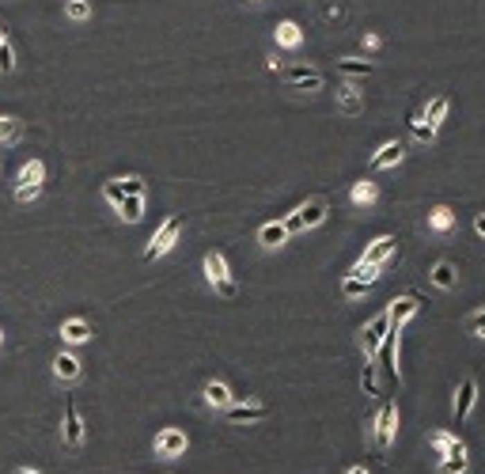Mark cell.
Returning <instances> with one entry per match:
<instances>
[{"mask_svg":"<svg viewBox=\"0 0 485 474\" xmlns=\"http://www.w3.org/2000/svg\"><path fill=\"white\" fill-rule=\"evenodd\" d=\"M42 179H46V164L42 159H27L19 167V175H15V186H42Z\"/></svg>","mask_w":485,"mask_h":474,"instance_id":"ac0fdd59","label":"cell"},{"mask_svg":"<svg viewBox=\"0 0 485 474\" xmlns=\"http://www.w3.org/2000/svg\"><path fill=\"white\" fill-rule=\"evenodd\" d=\"M394 251H398V239H394V236H379L376 243H371L368 251L360 254V258H364V262H371V266H383V262L391 258Z\"/></svg>","mask_w":485,"mask_h":474,"instance_id":"5bb4252c","label":"cell"},{"mask_svg":"<svg viewBox=\"0 0 485 474\" xmlns=\"http://www.w3.org/2000/svg\"><path fill=\"white\" fill-rule=\"evenodd\" d=\"M322 220H326V198H311V202L300 205L292 216H285V228H288V236H292V231L315 228V224H322Z\"/></svg>","mask_w":485,"mask_h":474,"instance_id":"277c9868","label":"cell"},{"mask_svg":"<svg viewBox=\"0 0 485 474\" xmlns=\"http://www.w3.org/2000/svg\"><path fill=\"white\" fill-rule=\"evenodd\" d=\"M53 376H58L61 383H72V380H80V360L72 357L69 349H64V353H58V357H53Z\"/></svg>","mask_w":485,"mask_h":474,"instance_id":"e0dca14e","label":"cell"},{"mask_svg":"<svg viewBox=\"0 0 485 474\" xmlns=\"http://www.w3.org/2000/svg\"><path fill=\"white\" fill-rule=\"evenodd\" d=\"M428 228L440 231V236H448V231L455 228V213H451L448 205H436L432 213H428Z\"/></svg>","mask_w":485,"mask_h":474,"instance_id":"7402d4cb","label":"cell"},{"mask_svg":"<svg viewBox=\"0 0 485 474\" xmlns=\"http://www.w3.org/2000/svg\"><path fill=\"white\" fill-rule=\"evenodd\" d=\"M474 231H478V236H485V213L474 216Z\"/></svg>","mask_w":485,"mask_h":474,"instance_id":"60d3db41","label":"cell"},{"mask_svg":"<svg viewBox=\"0 0 485 474\" xmlns=\"http://www.w3.org/2000/svg\"><path fill=\"white\" fill-rule=\"evenodd\" d=\"M337 107H342L345 114H360V110H364L360 91H357L353 84H337Z\"/></svg>","mask_w":485,"mask_h":474,"instance_id":"d6986e66","label":"cell"},{"mask_svg":"<svg viewBox=\"0 0 485 474\" xmlns=\"http://www.w3.org/2000/svg\"><path fill=\"white\" fill-rule=\"evenodd\" d=\"M15 69V50H12V42H0V72H12Z\"/></svg>","mask_w":485,"mask_h":474,"instance_id":"8d00e7d4","label":"cell"},{"mask_svg":"<svg viewBox=\"0 0 485 474\" xmlns=\"http://www.w3.org/2000/svg\"><path fill=\"white\" fill-rule=\"evenodd\" d=\"M281 76H285V84L300 87V91H319L322 87V72L311 69V65H285Z\"/></svg>","mask_w":485,"mask_h":474,"instance_id":"5b68a950","label":"cell"},{"mask_svg":"<svg viewBox=\"0 0 485 474\" xmlns=\"http://www.w3.org/2000/svg\"><path fill=\"white\" fill-rule=\"evenodd\" d=\"M466 331H470L474 338H485V308H482V311H474V315L466 319Z\"/></svg>","mask_w":485,"mask_h":474,"instance_id":"74e56055","label":"cell"},{"mask_svg":"<svg viewBox=\"0 0 485 474\" xmlns=\"http://www.w3.org/2000/svg\"><path fill=\"white\" fill-rule=\"evenodd\" d=\"M455 432H448V429H440V432H432V448H436V452H440V455H448L451 452V444H455Z\"/></svg>","mask_w":485,"mask_h":474,"instance_id":"e575fe53","label":"cell"},{"mask_svg":"<svg viewBox=\"0 0 485 474\" xmlns=\"http://www.w3.org/2000/svg\"><path fill=\"white\" fill-rule=\"evenodd\" d=\"M376 194H379L376 182H368V179H360L357 186H353V202H357V205H371V202H376Z\"/></svg>","mask_w":485,"mask_h":474,"instance_id":"f1b7e54d","label":"cell"},{"mask_svg":"<svg viewBox=\"0 0 485 474\" xmlns=\"http://www.w3.org/2000/svg\"><path fill=\"white\" fill-rule=\"evenodd\" d=\"M402 156H406V144H402V141H387L383 148L371 156V171H383V167L402 164Z\"/></svg>","mask_w":485,"mask_h":474,"instance_id":"4fadbf2b","label":"cell"},{"mask_svg":"<svg viewBox=\"0 0 485 474\" xmlns=\"http://www.w3.org/2000/svg\"><path fill=\"white\" fill-rule=\"evenodd\" d=\"M4 38H8V35H4V30H0V42H4Z\"/></svg>","mask_w":485,"mask_h":474,"instance_id":"ee69618b","label":"cell"},{"mask_svg":"<svg viewBox=\"0 0 485 474\" xmlns=\"http://www.w3.org/2000/svg\"><path fill=\"white\" fill-rule=\"evenodd\" d=\"M337 72H345V76H371L376 65L371 61H357V58H342L337 61Z\"/></svg>","mask_w":485,"mask_h":474,"instance_id":"484cf974","label":"cell"},{"mask_svg":"<svg viewBox=\"0 0 485 474\" xmlns=\"http://www.w3.org/2000/svg\"><path fill=\"white\" fill-rule=\"evenodd\" d=\"M349 474H368V471H364V467H353V471H349Z\"/></svg>","mask_w":485,"mask_h":474,"instance_id":"7bdbcfd3","label":"cell"},{"mask_svg":"<svg viewBox=\"0 0 485 474\" xmlns=\"http://www.w3.org/2000/svg\"><path fill=\"white\" fill-rule=\"evenodd\" d=\"M448 107H451V103H448V95H436V99H432V103H428V107H425V125H432V130H440V122H443V118H448Z\"/></svg>","mask_w":485,"mask_h":474,"instance_id":"cb8c5ba5","label":"cell"},{"mask_svg":"<svg viewBox=\"0 0 485 474\" xmlns=\"http://www.w3.org/2000/svg\"><path fill=\"white\" fill-rule=\"evenodd\" d=\"M182 228H186V220H182V216H171V220H164V224H159V231L148 239V247H144V262H156L159 254H167V251H171V247L179 243Z\"/></svg>","mask_w":485,"mask_h":474,"instance_id":"7a4b0ae2","label":"cell"},{"mask_svg":"<svg viewBox=\"0 0 485 474\" xmlns=\"http://www.w3.org/2000/svg\"><path fill=\"white\" fill-rule=\"evenodd\" d=\"M432 281H436L440 288H451V285H455V266H451V262H436Z\"/></svg>","mask_w":485,"mask_h":474,"instance_id":"f546056e","label":"cell"},{"mask_svg":"<svg viewBox=\"0 0 485 474\" xmlns=\"http://www.w3.org/2000/svg\"><path fill=\"white\" fill-rule=\"evenodd\" d=\"M64 15L76 19V23H84L87 15H91V0H69V4H64Z\"/></svg>","mask_w":485,"mask_h":474,"instance_id":"4dcf8cb0","label":"cell"},{"mask_svg":"<svg viewBox=\"0 0 485 474\" xmlns=\"http://www.w3.org/2000/svg\"><path fill=\"white\" fill-rule=\"evenodd\" d=\"M466 467H470L466 452H455V455H443L440 459V474H466Z\"/></svg>","mask_w":485,"mask_h":474,"instance_id":"4316f807","label":"cell"},{"mask_svg":"<svg viewBox=\"0 0 485 474\" xmlns=\"http://www.w3.org/2000/svg\"><path fill=\"white\" fill-rule=\"evenodd\" d=\"M417 308H421V304H417V296H402V300H394L391 308H387V319H391V331H398V334H402V326H406L409 319L417 315Z\"/></svg>","mask_w":485,"mask_h":474,"instance_id":"9c48e42d","label":"cell"},{"mask_svg":"<svg viewBox=\"0 0 485 474\" xmlns=\"http://www.w3.org/2000/svg\"><path fill=\"white\" fill-rule=\"evenodd\" d=\"M12 474H38V471H30V467H19V471H12Z\"/></svg>","mask_w":485,"mask_h":474,"instance_id":"b9f144b4","label":"cell"},{"mask_svg":"<svg viewBox=\"0 0 485 474\" xmlns=\"http://www.w3.org/2000/svg\"><path fill=\"white\" fill-rule=\"evenodd\" d=\"M364 50H379V35H364Z\"/></svg>","mask_w":485,"mask_h":474,"instance_id":"ab89813d","label":"cell"},{"mask_svg":"<svg viewBox=\"0 0 485 474\" xmlns=\"http://www.w3.org/2000/svg\"><path fill=\"white\" fill-rule=\"evenodd\" d=\"M61 338L69 342V345H80V342L91 338V326H87L84 319H69V323L61 326Z\"/></svg>","mask_w":485,"mask_h":474,"instance_id":"603a6c76","label":"cell"},{"mask_svg":"<svg viewBox=\"0 0 485 474\" xmlns=\"http://www.w3.org/2000/svg\"><path fill=\"white\" fill-rule=\"evenodd\" d=\"M84 444V417H80L76 403L64 406V448H80Z\"/></svg>","mask_w":485,"mask_h":474,"instance_id":"30bf717a","label":"cell"},{"mask_svg":"<svg viewBox=\"0 0 485 474\" xmlns=\"http://www.w3.org/2000/svg\"><path fill=\"white\" fill-rule=\"evenodd\" d=\"M273 38H277L281 50H300L303 46V30H300V23H292V19H281L277 30H273Z\"/></svg>","mask_w":485,"mask_h":474,"instance_id":"7c38bea8","label":"cell"},{"mask_svg":"<svg viewBox=\"0 0 485 474\" xmlns=\"http://www.w3.org/2000/svg\"><path fill=\"white\" fill-rule=\"evenodd\" d=\"M205 281L224 296V300H236L239 296V285H236V277H231V270H228V258H224L220 251L205 254Z\"/></svg>","mask_w":485,"mask_h":474,"instance_id":"6da1fadb","label":"cell"},{"mask_svg":"<svg viewBox=\"0 0 485 474\" xmlns=\"http://www.w3.org/2000/svg\"><path fill=\"white\" fill-rule=\"evenodd\" d=\"M129 194H144V182L136 179V175H129V179H110L107 186H103V198H107L110 205H121Z\"/></svg>","mask_w":485,"mask_h":474,"instance_id":"52a82bcc","label":"cell"},{"mask_svg":"<svg viewBox=\"0 0 485 474\" xmlns=\"http://www.w3.org/2000/svg\"><path fill=\"white\" fill-rule=\"evenodd\" d=\"M349 277H360V281H368V285H376V277H379V266H371V262H357V266L349 270Z\"/></svg>","mask_w":485,"mask_h":474,"instance_id":"836d02e7","label":"cell"},{"mask_svg":"<svg viewBox=\"0 0 485 474\" xmlns=\"http://www.w3.org/2000/svg\"><path fill=\"white\" fill-rule=\"evenodd\" d=\"M205 403L213 406V410H228V406H231V391H228V383H220V380L205 383Z\"/></svg>","mask_w":485,"mask_h":474,"instance_id":"ffe728a7","label":"cell"},{"mask_svg":"<svg viewBox=\"0 0 485 474\" xmlns=\"http://www.w3.org/2000/svg\"><path fill=\"white\" fill-rule=\"evenodd\" d=\"M118 213L125 216L129 224H136V220H141V216H144V194H129L125 202L118 205Z\"/></svg>","mask_w":485,"mask_h":474,"instance_id":"d4e9b609","label":"cell"},{"mask_svg":"<svg viewBox=\"0 0 485 474\" xmlns=\"http://www.w3.org/2000/svg\"><path fill=\"white\" fill-rule=\"evenodd\" d=\"M376 429H371V440H376V452L387 455L391 452V440H394V429H398V410H394V403H383V410L376 414Z\"/></svg>","mask_w":485,"mask_h":474,"instance_id":"3957f363","label":"cell"},{"mask_svg":"<svg viewBox=\"0 0 485 474\" xmlns=\"http://www.w3.org/2000/svg\"><path fill=\"white\" fill-rule=\"evenodd\" d=\"M474 403H478V383L474 380H463L455 391V410H451V417H455V425L466 421V414L474 410Z\"/></svg>","mask_w":485,"mask_h":474,"instance_id":"ba28073f","label":"cell"},{"mask_svg":"<svg viewBox=\"0 0 485 474\" xmlns=\"http://www.w3.org/2000/svg\"><path fill=\"white\" fill-rule=\"evenodd\" d=\"M0 345H4V334H0Z\"/></svg>","mask_w":485,"mask_h":474,"instance_id":"f6af8a7d","label":"cell"},{"mask_svg":"<svg viewBox=\"0 0 485 474\" xmlns=\"http://www.w3.org/2000/svg\"><path fill=\"white\" fill-rule=\"evenodd\" d=\"M23 137L19 118H0V144H15Z\"/></svg>","mask_w":485,"mask_h":474,"instance_id":"83f0119b","label":"cell"},{"mask_svg":"<svg viewBox=\"0 0 485 474\" xmlns=\"http://www.w3.org/2000/svg\"><path fill=\"white\" fill-rule=\"evenodd\" d=\"M270 417V410L262 403H242V406H228V421L231 425H250V421H262Z\"/></svg>","mask_w":485,"mask_h":474,"instance_id":"9a60e30c","label":"cell"},{"mask_svg":"<svg viewBox=\"0 0 485 474\" xmlns=\"http://www.w3.org/2000/svg\"><path fill=\"white\" fill-rule=\"evenodd\" d=\"M360 387L368 391V395H379V383H376V360H368L364 365V376H360Z\"/></svg>","mask_w":485,"mask_h":474,"instance_id":"d590c367","label":"cell"},{"mask_svg":"<svg viewBox=\"0 0 485 474\" xmlns=\"http://www.w3.org/2000/svg\"><path fill=\"white\" fill-rule=\"evenodd\" d=\"M186 452V432L182 429H164L156 437V455H167V459H175V455Z\"/></svg>","mask_w":485,"mask_h":474,"instance_id":"8fae6325","label":"cell"},{"mask_svg":"<svg viewBox=\"0 0 485 474\" xmlns=\"http://www.w3.org/2000/svg\"><path fill=\"white\" fill-rule=\"evenodd\" d=\"M409 130H414V137H417V141H425V144L436 141V130H432V125H425L421 118H417V110L409 114Z\"/></svg>","mask_w":485,"mask_h":474,"instance_id":"1f68e13d","label":"cell"},{"mask_svg":"<svg viewBox=\"0 0 485 474\" xmlns=\"http://www.w3.org/2000/svg\"><path fill=\"white\" fill-rule=\"evenodd\" d=\"M258 243L262 247H281V243H288V228H285V220H270V224H262L258 228Z\"/></svg>","mask_w":485,"mask_h":474,"instance_id":"2e32d148","label":"cell"},{"mask_svg":"<svg viewBox=\"0 0 485 474\" xmlns=\"http://www.w3.org/2000/svg\"><path fill=\"white\" fill-rule=\"evenodd\" d=\"M38 194H42V186H15V202H19V205L38 202Z\"/></svg>","mask_w":485,"mask_h":474,"instance_id":"f35d334b","label":"cell"},{"mask_svg":"<svg viewBox=\"0 0 485 474\" xmlns=\"http://www.w3.org/2000/svg\"><path fill=\"white\" fill-rule=\"evenodd\" d=\"M387 326H391V319H387V311H379L376 319H371L368 326L360 331V342H364V357L368 360H376V353H379V345H383V334H387Z\"/></svg>","mask_w":485,"mask_h":474,"instance_id":"8992f818","label":"cell"},{"mask_svg":"<svg viewBox=\"0 0 485 474\" xmlns=\"http://www.w3.org/2000/svg\"><path fill=\"white\" fill-rule=\"evenodd\" d=\"M379 353H383V360H387V368H391V376H398V331H391V326H387Z\"/></svg>","mask_w":485,"mask_h":474,"instance_id":"44dd1931","label":"cell"},{"mask_svg":"<svg viewBox=\"0 0 485 474\" xmlns=\"http://www.w3.org/2000/svg\"><path fill=\"white\" fill-rule=\"evenodd\" d=\"M368 281H360V277H349V273H345V277H342V296H364V292H368Z\"/></svg>","mask_w":485,"mask_h":474,"instance_id":"d6a6232c","label":"cell"}]
</instances>
